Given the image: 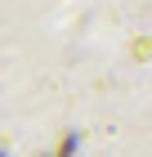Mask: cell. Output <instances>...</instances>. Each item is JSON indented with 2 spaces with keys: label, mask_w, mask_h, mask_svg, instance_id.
I'll return each instance as SVG.
<instances>
[{
  "label": "cell",
  "mask_w": 152,
  "mask_h": 157,
  "mask_svg": "<svg viewBox=\"0 0 152 157\" xmlns=\"http://www.w3.org/2000/svg\"><path fill=\"white\" fill-rule=\"evenodd\" d=\"M0 157H5V153H0Z\"/></svg>",
  "instance_id": "obj_1"
}]
</instances>
